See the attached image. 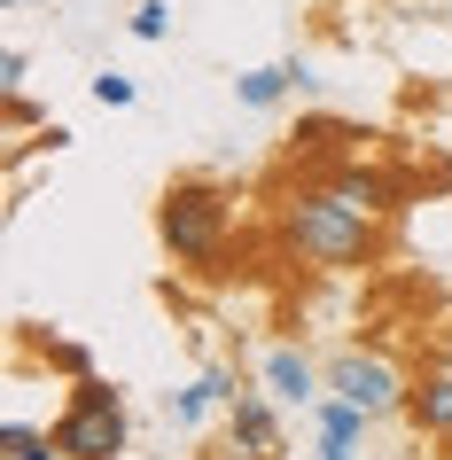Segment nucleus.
<instances>
[{
	"label": "nucleus",
	"mask_w": 452,
	"mask_h": 460,
	"mask_svg": "<svg viewBox=\"0 0 452 460\" xmlns=\"http://www.w3.org/2000/svg\"><path fill=\"white\" fill-rule=\"evenodd\" d=\"M273 243L312 273H367L382 258V218L351 211L335 188H288L273 211Z\"/></svg>",
	"instance_id": "obj_1"
},
{
	"label": "nucleus",
	"mask_w": 452,
	"mask_h": 460,
	"mask_svg": "<svg viewBox=\"0 0 452 460\" xmlns=\"http://www.w3.org/2000/svg\"><path fill=\"white\" fill-rule=\"evenodd\" d=\"M156 243H164L172 266H188V273H226V250H235V195L211 188V180H172L164 203H156Z\"/></svg>",
	"instance_id": "obj_2"
},
{
	"label": "nucleus",
	"mask_w": 452,
	"mask_h": 460,
	"mask_svg": "<svg viewBox=\"0 0 452 460\" xmlns=\"http://www.w3.org/2000/svg\"><path fill=\"white\" fill-rule=\"evenodd\" d=\"M55 445L63 460H125L133 453V413H125V390L86 375L71 383V406L55 413Z\"/></svg>",
	"instance_id": "obj_3"
},
{
	"label": "nucleus",
	"mask_w": 452,
	"mask_h": 460,
	"mask_svg": "<svg viewBox=\"0 0 452 460\" xmlns=\"http://www.w3.org/2000/svg\"><path fill=\"white\" fill-rule=\"evenodd\" d=\"M328 390H335V398H351V406H367L382 421V413H405V390H413V383H405L382 351L351 343V351H335V359H328Z\"/></svg>",
	"instance_id": "obj_4"
},
{
	"label": "nucleus",
	"mask_w": 452,
	"mask_h": 460,
	"mask_svg": "<svg viewBox=\"0 0 452 460\" xmlns=\"http://www.w3.org/2000/svg\"><path fill=\"white\" fill-rule=\"evenodd\" d=\"M281 398L273 390H242L235 406H226V460H281Z\"/></svg>",
	"instance_id": "obj_5"
},
{
	"label": "nucleus",
	"mask_w": 452,
	"mask_h": 460,
	"mask_svg": "<svg viewBox=\"0 0 452 460\" xmlns=\"http://www.w3.org/2000/svg\"><path fill=\"white\" fill-rule=\"evenodd\" d=\"M320 188H335L351 211H367V218H398L405 211V180L390 164H367V156H343V164H328V180Z\"/></svg>",
	"instance_id": "obj_6"
},
{
	"label": "nucleus",
	"mask_w": 452,
	"mask_h": 460,
	"mask_svg": "<svg viewBox=\"0 0 452 460\" xmlns=\"http://www.w3.org/2000/svg\"><path fill=\"white\" fill-rule=\"evenodd\" d=\"M258 383L273 390V398H281V406H320V398H328V367L312 359L305 343H273V351H265L258 359Z\"/></svg>",
	"instance_id": "obj_7"
},
{
	"label": "nucleus",
	"mask_w": 452,
	"mask_h": 460,
	"mask_svg": "<svg viewBox=\"0 0 452 460\" xmlns=\"http://www.w3.org/2000/svg\"><path fill=\"white\" fill-rule=\"evenodd\" d=\"M235 398H242V375H235V367H203L195 383L164 390V413H172V421H180V429H195L203 413H226V406H235Z\"/></svg>",
	"instance_id": "obj_8"
},
{
	"label": "nucleus",
	"mask_w": 452,
	"mask_h": 460,
	"mask_svg": "<svg viewBox=\"0 0 452 460\" xmlns=\"http://www.w3.org/2000/svg\"><path fill=\"white\" fill-rule=\"evenodd\" d=\"M405 421L421 437H445L452 445V367H421L413 390H405Z\"/></svg>",
	"instance_id": "obj_9"
},
{
	"label": "nucleus",
	"mask_w": 452,
	"mask_h": 460,
	"mask_svg": "<svg viewBox=\"0 0 452 460\" xmlns=\"http://www.w3.org/2000/svg\"><path fill=\"white\" fill-rule=\"evenodd\" d=\"M297 86H312L305 55H288V63H258V71H242V78H235V102H242V110H273V102H288Z\"/></svg>",
	"instance_id": "obj_10"
},
{
	"label": "nucleus",
	"mask_w": 452,
	"mask_h": 460,
	"mask_svg": "<svg viewBox=\"0 0 452 460\" xmlns=\"http://www.w3.org/2000/svg\"><path fill=\"white\" fill-rule=\"evenodd\" d=\"M312 429H320V437H351V445H367V429H375V413H367V406H351V398H335V390H328V398L312 406Z\"/></svg>",
	"instance_id": "obj_11"
},
{
	"label": "nucleus",
	"mask_w": 452,
	"mask_h": 460,
	"mask_svg": "<svg viewBox=\"0 0 452 460\" xmlns=\"http://www.w3.org/2000/svg\"><path fill=\"white\" fill-rule=\"evenodd\" d=\"M0 460H63V445H55V429H40V421H0Z\"/></svg>",
	"instance_id": "obj_12"
},
{
	"label": "nucleus",
	"mask_w": 452,
	"mask_h": 460,
	"mask_svg": "<svg viewBox=\"0 0 452 460\" xmlns=\"http://www.w3.org/2000/svg\"><path fill=\"white\" fill-rule=\"evenodd\" d=\"M125 31H133V40H172V8L164 0H141V8L125 16Z\"/></svg>",
	"instance_id": "obj_13"
},
{
	"label": "nucleus",
	"mask_w": 452,
	"mask_h": 460,
	"mask_svg": "<svg viewBox=\"0 0 452 460\" xmlns=\"http://www.w3.org/2000/svg\"><path fill=\"white\" fill-rule=\"evenodd\" d=\"M133 94H141V86H133L125 71H94V102L102 110H133Z\"/></svg>",
	"instance_id": "obj_14"
},
{
	"label": "nucleus",
	"mask_w": 452,
	"mask_h": 460,
	"mask_svg": "<svg viewBox=\"0 0 452 460\" xmlns=\"http://www.w3.org/2000/svg\"><path fill=\"white\" fill-rule=\"evenodd\" d=\"M48 367H63L71 383H86V375H94V351H86V343H48Z\"/></svg>",
	"instance_id": "obj_15"
},
{
	"label": "nucleus",
	"mask_w": 452,
	"mask_h": 460,
	"mask_svg": "<svg viewBox=\"0 0 452 460\" xmlns=\"http://www.w3.org/2000/svg\"><path fill=\"white\" fill-rule=\"evenodd\" d=\"M24 78H31V55L24 48H0V94H24Z\"/></svg>",
	"instance_id": "obj_16"
},
{
	"label": "nucleus",
	"mask_w": 452,
	"mask_h": 460,
	"mask_svg": "<svg viewBox=\"0 0 452 460\" xmlns=\"http://www.w3.org/2000/svg\"><path fill=\"white\" fill-rule=\"evenodd\" d=\"M40 125H48V118H40V102H31V94H8V133H40Z\"/></svg>",
	"instance_id": "obj_17"
},
{
	"label": "nucleus",
	"mask_w": 452,
	"mask_h": 460,
	"mask_svg": "<svg viewBox=\"0 0 452 460\" xmlns=\"http://www.w3.org/2000/svg\"><path fill=\"white\" fill-rule=\"evenodd\" d=\"M312 460H359V445H351V437H320V445H312Z\"/></svg>",
	"instance_id": "obj_18"
},
{
	"label": "nucleus",
	"mask_w": 452,
	"mask_h": 460,
	"mask_svg": "<svg viewBox=\"0 0 452 460\" xmlns=\"http://www.w3.org/2000/svg\"><path fill=\"white\" fill-rule=\"evenodd\" d=\"M429 367H452V328H445L437 343H429Z\"/></svg>",
	"instance_id": "obj_19"
},
{
	"label": "nucleus",
	"mask_w": 452,
	"mask_h": 460,
	"mask_svg": "<svg viewBox=\"0 0 452 460\" xmlns=\"http://www.w3.org/2000/svg\"><path fill=\"white\" fill-rule=\"evenodd\" d=\"M0 8H31V0H0Z\"/></svg>",
	"instance_id": "obj_20"
}]
</instances>
